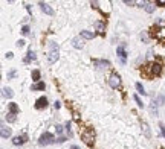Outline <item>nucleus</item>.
Instances as JSON below:
<instances>
[{"mask_svg":"<svg viewBox=\"0 0 165 149\" xmlns=\"http://www.w3.org/2000/svg\"><path fill=\"white\" fill-rule=\"evenodd\" d=\"M159 128H161V132H162V135L165 137V125H164V123H161V125H159Z\"/></svg>","mask_w":165,"mask_h":149,"instance_id":"obj_27","label":"nucleus"},{"mask_svg":"<svg viewBox=\"0 0 165 149\" xmlns=\"http://www.w3.org/2000/svg\"><path fill=\"white\" fill-rule=\"evenodd\" d=\"M57 142H58V143H64V142H66V139H64V137H60Z\"/></svg>","mask_w":165,"mask_h":149,"instance_id":"obj_34","label":"nucleus"},{"mask_svg":"<svg viewBox=\"0 0 165 149\" xmlns=\"http://www.w3.org/2000/svg\"><path fill=\"white\" fill-rule=\"evenodd\" d=\"M57 140L54 139V135L52 134H50V132H44L43 135H41V137H40V145L41 146H46V145H52V143H55Z\"/></svg>","mask_w":165,"mask_h":149,"instance_id":"obj_2","label":"nucleus"},{"mask_svg":"<svg viewBox=\"0 0 165 149\" xmlns=\"http://www.w3.org/2000/svg\"><path fill=\"white\" fill-rule=\"evenodd\" d=\"M21 34L23 35H28L29 34V28H28V26H23V28H21Z\"/></svg>","mask_w":165,"mask_h":149,"instance_id":"obj_26","label":"nucleus"},{"mask_svg":"<svg viewBox=\"0 0 165 149\" xmlns=\"http://www.w3.org/2000/svg\"><path fill=\"white\" fill-rule=\"evenodd\" d=\"M64 128H66V134L69 135V137H72V129H70V122H66V125H64Z\"/></svg>","mask_w":165,"mask_h":149,"instance_id":"obj_22","label":"nucleus"},{"mask_svg":"<svg viewBox=\"0 0 165 149\" xmlns=\"http://www.w3.org/2000/svg\"><path fill=\"white\" fill-rule=\"evenodd\" d=\"M0 132H2V137H3V139L11 137V128H8V126H5V125H2V128H0Z\"/></svg>","mask_w":165,"mask_h":149,"instance_id":"obj_11","label":"nucleus"},{"mask_svg":"<svg viewBox=\"0 0 165 149\" xmlns=\"http://www.w3.org/2000/svg\"><path fill=\"white\" fill-rule=\"evenodd\" d=\"M142 129H144V132H145L147 137H150V129H148V125H147V123H142Z\"/></svg>","mask_w":165,"mask_h":149,"instance_id":"obj_24","label":"nucleus"},{"mask_svg":"<svg viewBox=\"0 0 165 149\" xmlns=\"http://www.w3.org/2000/svg\"><path fill=\"white\" fill-rule=\"evenodd\" d=\"M60 58V50H58V46L57 43L54 41H49V53H47V62L49 64H54L57 62V59Z\"/></svg>","mask_w":165,"mask_h":149,"instance_id":"obj_1","label":"nucleus"},{"mask_svg":"<svg viewBox=\"0 0 165 149\" xmlns=\"http://www.w3.org/2000/svg\"><path fill=\"white\" fill-rule=\"evenodd\" d=\"M2 91H3V96H5V98H8V99H11L12 96H14V91H12L11 88H8V87H3V88H2Z\"/></svg>","mask_w":165,"mask_h":149,"instance_id":"obj_13","label":"nucleus"},{"mask_svg":"<svg viewBox=\"0 0 165 149\" xmlns=\"http://www.w3.org/2000/svg\"><path fill=\"white\" fill-rule=\"evenodd\" d=\"M24 142H26V135H17V137L12 139V143H14L16 146H20V145H23Z\"/></svg>","mask_w":165,"mask_h":149,"instance_id":"obj_7","label":"nucleus"},{"mask_svg":"<svg viewBox=\"0 0 165 149\" xmlns=\"http://www.w3.org/2000/svg\"><path fill=\"white\" fill-rule=\"evenodd\" d=\"M109 85H110L112 88H118V87L121 85V78H119V75H112V76L109 78Z\"/></svg>","mask_w":165,"mask_h":149,"instance_id":"obj_3","label":"nucleus"},{"mask_svg":"<svg viewBox=\"0 0 165 149\" xmlns=\"http://www.w3.org/2000/svg\"><path fill=\"white\" fill-rule=\"evenodd\" d=\"M6 120L9 122V123H14V122L17 120V117H16L14 113H8V114H6Z\"/></svg>","mask_w":165,"mask_h":149,"instance_id":"obj_18","label":"nucleus"},{"mask_svg":"<svg viewBox=\"0 0 165 149\" xmlns=\"http://www.w3.org/2000/svg\"><path fill=\"white\" fill-rule=\"evenodd\" d=\"M165 35V29H161V32H158V38H162Z\"/></svg>","mask_w":165,"mask_h":149,"instance_id":"obj_29","label":"nucleus"},{"mask_svg":"<svg viewBox=\"0 0 165 149\" xmlns=\"http://www.w3.org/2000/svg\"><path fill=\"white\" fill-rule=\"evenodd\" d=\"M116 53H118V57L121 58V62L124 64V62H125V58H127V50H125V44H121V46H118V49H116Z\"/></svg>","mask_w":165,"mask_h":149,"instance_id":"obj_5","label":"nucleus"},{"mask_svg":"<svg viewBox=\"0 0 165 149\" xmlns=\"http://www.w3.org/2000/svg\"><path fill=\"white\" fill-rule=\"evenodd\" d=\"M55 129H57V134H61V132H63V126H61V125H57Z\"/></svg>","mask_w":165,"mask_h":149,"instance_id":"obj_28","label":"nucleus"},{"mask_svg":"<svg viewBox=\"0 0 165 149\" xmlns=\"http://www.w3.org/2000/svg\"><path fill=\"white\" fill-rule=\"evenodd\" d=\"M155 6H156V3H151V2H145V11L147 12H153L155 11Z\"/></svg>","mask_w":165,"mask_h":149,"instance_id":"obj_16","label":"nucleus"},{"mask_svg":"<svg viewBox=\"0 0 165 149\" xmlns=\"http://www.w3.org/2000/svg\"><path fill=\"white\" fill-rule=\"evenodd\" d=\"M32 90H44V82H37L35 85H32Z\"/></svg>","mask_w":165,"mask_h":149,"instance_id":"obj_21","label":"nucleus"},{"mask_svg":"<svg viewBox=\"0 0 165 149\" xmlns=\"http://www.w3.org/2000/svg\"><path fill=\"white\" fill-rule=\"evenodd\" d=\"M81 137H83V140H84L86 145H92L93 143V132L92 131H84L81 134Z\"/></svg>","mask_w":165,"mask_h":149,"instance_id":"obj_4","label":"nucleus"},{"mask_svg":"<svg viewBox=\"0 0 165 149\" xmlns=\"http://www.w3.org/2000/svg\"><path fill=\"white\" fill-rule=\"evenodd\" d=\"M156 5H158V6H164V5H165V0H158Z\"/></svg>","mask_w":165,"mask_h":149,"instance_id":"obj_31","label":"nucleus"},{"mask_svg":"<svg viewBox=\"0 0 165 149\" xmlns=\"http://www.w3.org/2000/svg\"><path fill=\"white\" fill-rule=\"evenodd\" d=\"M40 8H41V11L44 12V14H47V15H54V9L50 8L47 3H44V2H40Z\"/></svg>","mask_w":165,"mask_h":149,"instance_id":"obj_6","label":"nucleus"},{"mask_svg":"<svg viewBox=\"0 0 165 149\" xmlns=\"http://www.w3.org/2000/svg\"><path fill=\"white\" fill-rule=\"evenodd\" d=\"M24 46V41H23V40H18V41H17V47H23Z\"/></svg>","mask_w":165,"mask_h":149,"instance_id":"obj_30","label":"nucleus"},{"mask_svg":"<svg viewBox=\"0 0 165 149\" xmlns=\"http://www.w3.org/2000/svg\"><path fill=\"white\" fill-rule=\"evenodd\" d=\"M93 64L98 67V69H104V67L110 65V62H109V61H98V59H95V61H93Z\"/></svg>","mask_w":165,"mask_h":149,"instance_id":"obj_14","label":"nucleus"},{"mask_svg":"<svg viewBox=\"0 0 165 149\" xmlns=\"http://www.w3.org/2000/svg\"><path fill=\"white\" fill-rule=\"evenodd\" d=\"M81 37L86 38V40H92L95 37V32H92V31H81Z\"/></svg>","mask_w":165,"mask_h":149,"instance_id":"obj_12","label":"nucleus"},{"mask_svg":"<svg viewBox=\"0 0 165 149\" xmlns=\"http://www.w3.org/2000/svg\"><path fill=\"white\" fill-rule=\"evenodd\" d=\"M17 111H18V106H17V103L11 102V103H9V113H14V114H17Z\"/></svg>","mask_w":165,"mask_h":149,"instance_id":"obj_19","label":"nucleus"},{"mask_svg":"<svg viewBox=\"0 0 165 149\" xmlns=\"http://www.w3.org/2000/svg\"><path fill=\"white\" fill-rule=\"evenodd\" d=\"M12 57H14V55H12V52H8V53H6V58H8V59H11Z\"/></svg>","mask_w":165,"mask_h":149,"instance_id":"obj_33","label":"nucleus"},{"mask_svg":"<svg viewBox=\"0 0 165 149\" xmlns=\"http://www.w3.org/2000/svg\"><path fill=\"white\" fill-rule=\"evenodd\" d=\"M72 46L75 47V49H83V41H81V38L80 37H75L73 40H72Z\"/></svg>","mask_w":165,"mask_h":149,"instance_id":"obj_10","label":"nucleus"},{"mask_svg":"<svg viewBox=\"0 0 165 149\" xmlns=\"http://www.w3.org/2000/svg\"><path fill=\"white\" fill-rule=\"evenodd\" d=\"M136 90H138V93H141L142 96H144V94H147V91L144 90V87H142L141 82H136Z\"/></svg>","mask_w":165,"mask_h":149,"instance_id":"obj_20","label":"nucleus"},{"mask_svg":"<svg viewBox=\"0 0 165 149\" xmlns=\"http://www.w3.org/2000/svg\"><path fill=\"white\" fill-rule=\"evenodd\" d=\"M32 79H34V81H38V79H40V72H38V70H34V72H32Z\"/></svg>","mask_w":165,"mask_h":149,"instance_id":"obj_23","label":"nucleus"},{"mask_svg":"<svg viewBox=\"0 0 165 149\" xmlns=\"http://www.w3.org/2000/svg\"><path fill=\"white\" fill-rule=\"evenodd\" d=\"M37 57H35V52L32 50V49H29V52H28V57L24 58V62H29L31 59H35Z\"/></svg>","mask_w":165,"mask_h":149,"instance_id":"obj_15","label":"nucleus"},{"mask_svg":"<svg viewBox=\"0 0 165 149\" xmlns=\"http://www.w3.org/2000/svg\"><path fill=\"white\" fill-rule=\"evenodd\" d=\"M151 73H155V75H159L161 73V65L159 64H151Z\"/></svg>","mask_w":165,"mask_h":149,"instance_id":"obj_17","label":"nucleus"},{"mask_svg":"<svg viewBox=\"0 0 165 149\" xmlns=\"http://www.w3.org/2000/svg\"><path fill=\"white\" fill-rule=\"evenodd\" d=\"M133 99H135V102H136V103H138L139 106H144V103H142V101H141V99H139L138 96H133Z\"/></svg>","mask_w":165,"mask_h":149,"instance_id":"obj_25","label":"nucleus"},{"mask_svg":"<svg viewBox=\"0 0 165 149\" xmlns=\"http://www.w3.org/2000/svg\"><path fill=\"white\" fill-rule=\"evenodd\" d=\"M95 29H96V32L98 34H104V31H106V24L103 23V21H95Z\"/></svg>","mask_w":165,"mask_h":149,"instance_id":"obj_8","label":"nucleus"},{"mask_svg":"<svg viewBox=\"0 0 165 149\" xmlns=\"http://www.w3.org/2000/svg\"><path fill=\"white\" fill-rule=\"evenodd\" d=\"M14 76H16V72H14V70L8 73V78H14Z\"/></svg>","mask_w":165,"mask_h":149,"instance_id":"obj_32","label":"nucleus"},{"mask_svg":"<svg viewBox=\"0 0 165 149\" xmlns=\"http://www.w3.org/2000/svg\"><path fill=\"white\" fill-rule=\"evenodd\" d=\"M46 105H47V99L46 98H40V99H37V102H35V108H38V110L44 108Z\"/></svg>","mask_w":165,"mask_h":149,"instance_id":"obj_9","label":"nucleus"},{"mask_svg":"<svg viewBox=\"0 0 165 149\" xmlns=\"http://www.w3.org/2000/svg\"><path fill=\"white\" fill-rule=\"evenodd\" d=\"M70 149H80V148H78L77 145H72V146H70Z\"/></svg>","mask_w":165,"mask_h":149,"instance_id":"obj_35","label":"nucleus"}]
</instances>
